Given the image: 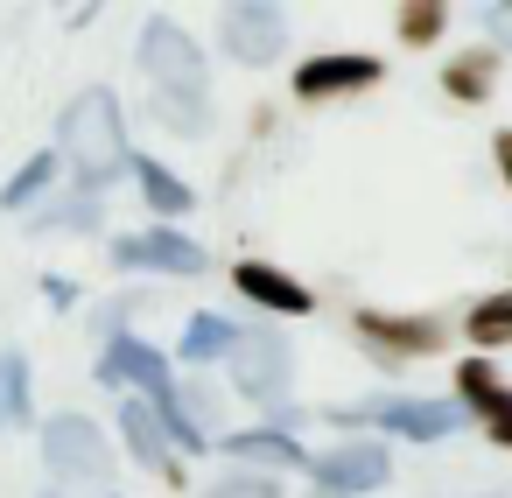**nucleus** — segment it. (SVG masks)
<instances>
[{
	"mask_svg": "<svg viewBox=\"0 0 512 498\" xmlns=\"http://www.w3.org/2000/svg\"><path fill=\"white\" fill-rule=\"evenodd\" d=\"M204 498H281V484H274L267 470H232V477H218Z\"/></svg>",
	"mask_w": 512,
	"mask_h": 498,
	"instance_id": "obj_24",
	"label": "nucleus"
},
{
	"mask_svg": "<svg viewBox=\"0 0 512 498\" xmlns=\"http://www.w3.org/2000/svg\"><path fill=\"white\" fill-rule=\"evenodd\" d=\"M0 428H8V372H0Z\"/></svg>",
	"mask_w": 512,
	"mask_h": 498,
	"instance_id": "obj_28",
	"label": "nucleus"
},
{
	"mask_svg": "<svg viewBox=\"0 0 512 498\" xmlns=\"http://www.w3.org/2000/svg\"><path fill=\"white\" fill-rule=\"evenodd\" d=\"M358 344L379 358V365H407L421 351H442V323L435 316H386V309H358L351 316Z\"/></svg>",
	"mask_w": 512,
	"mask_h": 498,
	"instance_id": "obj_7",
	"label": "nucleus"
},
{
	"mask_svg": "<svg viewBox=\"0 0 512 498\" xmlns=\"http://www.w3.org/2000/svg\"><path fill=\"white\" fill-rule=\"evenodd\" d=\"M218 29H225V57H239V64H274L288 43V15L267 8V0H232Z\"/></svg>",
	"mask_w": 512,
	"mask_h": 498,
	"instance_id": "obj_8",
	"label": "nucleus"
},
{
	"mask_svg": "<svg viewBox=\"0 0 512 498\" xmlns=\"http://www.w3.org/2000/svg\"><path fill=\"white\" fill-rule=\"evenodd\" d=\"M183 414L211 435V428H218V393H211V386H183Z\"/></svg>",
	"mask_w": 512,
	"mask_h": 498,
	"instance_id": "obj_25",
	"label": "nucleus"
},
{
	"mask_svg": "<svg viewBox=\"0 0 512 498\" xmlns=\"http://www.w3.org/2000/svg\"><path fill=\"white\" fill-rule=\"evenodd\" d=\"M393 29H400V43H414V50H428L442 29H449V8L442 0H407V8L393 15Z\"/></svg>",
	"mask_w": 512,
	"mask_h": 498,
	"instance_id": "obj_21",
	"label": "nucleus"
},
{
	"mask_svg": "<svg viewBox=\"0 0 512 498\" xmlns=\"http://www.w3.org/2000/svg\"><path fill=\"white\" fill-rule=\"evenodd\" d=\"M134 176H141V190H148V204L162 211V218H176V211H190L197 197H190V183L176 176V169H162L155 155H134Z\"/></svg>",
	"mask_w": 512,
	"mask_h": 498,
	"instance_id": "obj_19",
	"label": "nucleus"
},
{
	"mask_svg": "<svg viewBox=\"0 0 512 498\" xmlns=\"http://www.w3.org/2000/svg\"><path fill=\"white\" fill-rule=\"evenodd\" d=\"M239 337H246V330H239L232 316H211V309H204V316H190V330H183V358H190V365L232 358V351H239Z\"/></svg>",
	"mask_w": 512,
	"mask_h": 498,
	"instance_id": "obj_17",
	"label": "nucleus"
},
{
	"mask_svg": "<svg viewBox=\"0 0 512 498\" xmlns=\"http://www.w3.org/2000/svg\"><path fill=\"white\" fill-rule=\"evenodd\" d=\"M484 29H512V8H484Z\"/></svg>",
	"mask_w": 512,
	"mask_h": 498,
	"instance_id": "obj_27",
	"label": "nucleus"
},
{
	"mask_svg": "<svg viewBox=\"0 0 512 498\" xmlns=\"http://www.w3.org/2000/svg\"><path fill=\"white\" fill-rule=\"evenodd\" d=\"M0 372H8V421L15 428L36 421V407H29V358L22 351H0Z\"/></svg>",
	"mask_w": 512,
	"mask_h": 498,
	"instance_id": "obj_23",
	"label": "nucleus"
},
{
	"mask_svg": "<svg viewBox=\"0 0 512 498\" xmlns=\"http://www.w3.org/2000/svg\"><path fill=\"white\" fill-rule=\"evenodd\" d=\"M43 463L71 484H113V449H106L99 421H85V414H50L43 421Z\"/></svg>",
	"mask_w": 512,
	"mask_h": 498,
	"instance_id": "obj_4",
	"label": "nucleus"
},
{
	"mask_svg": "<svg viewBox=\"0 0 512 498\" xmlns=\"http://www.w3.org/2000/svg\"><path fill=\"white\" fill-rule=\"evenodd\" d=\"M57 148H64V162L78 169V190H92V197H106V183H113L120 169H134L127 120H120V99H113L106 85H92V92H78V99L64 106Z\"/></svg>",
	"mask_w": 512,
	"mask_h": 498,
	"instance_id": "obj_2",
	"label": "nucleus"
},
{
	"mask_svg": "<svg viewBox=\"0 0 512 498\" xmlns=\"http://www.w3.org/2000/svg\"><path fill=\"white\" fill-rule=\"evenodd\" d=\"M57 169H64V155H50V148H43V155H29V162L8 176V190H0V211H29V204L57 183Z\"/></svg>",
	"mask_w": 512,
	"mask_h": 498,
	"instance_id": "obj_18",
	"label": "nucleus"
},
{
	"mask_svg": "<svg viewBox=\"0 0 512 498\" xmlns=\"http://www.w3.org/2000/svg\"><path fill=\"white\" fill-rule=\"evenodd\" d=\"M337 421H344V428H351V421H372V428H393V435H407V442H442V435L463 428V407H456V400H400V393H386V400L337 407Z\"/></svg>",
	"mask_w": 512,
	"mask_h": 498,
	"instance_id": "obj_5",
	"label": "nucleus"
},
{
	"mask_svg": "<svg viewBox=\"0 0 512 498\" xmlns=\"http://www.w3.org/2000/svg\"><path fill=\"white\" fill-rule=\"evenodd\" d=\"M232 288H239L246 302L274 309V316H309V288H302L295 274L267 267V260H239V267H232Z\"/></svg>",
	"mask_w": 512,
	"mask_h": 498,
	"instance_id": "obj_14",
	"label": "nucleus"
},
{
	"mask_svg": "<svg viewBox=\"0 0 512 498\" xmlns=\"http://www.w3.org/2000/svg\"><path fill=\"white\" fill-rule=\"evenodd\" d=\"M218 449L239 456V463H267V470H302L309 463L288 428H232V435H218Z\"/></svg>",
	"mask_w": 512,
	"mask_h": 498,
	"instance_id": "obj_15",
	"label": "nucleus"
},
{
	"mask_svg": "<svg viewBox=\"0 0 512 498\" xmlns=\"http://www.w3.org/2000/svg\"><path fill=\"white\" fill-rule=\"evenodd\" d=\"M491 155H498V176H505V190H512V127L491 141Z\"/></svg>",
	"mask_w": 512,
	"mask_h": 498,
	"instance_id": "obj_26",
	"label": "nucleus"
},
{
	"mask_svg": "<svg viewBox=\"0 0 512 498\" xmlns=\"http://www.w3.org/2000/svg\"><path fill=\"white\" fill-rule=\"evenodd\" d=\"M491 85H498V50H491V43H484V50L449 57V71H442V92H449V99H463V106L491 99Z\"/></svg>",
	"mask_w": 512,
	"mask_h": 498,
	"instance_id": "obj_16",
	"label": "nucleus"
},
{
	"mask_svg": "<svg viewBox=\"0 0 512 498\" xmlns=\"http://www.w3.org/2000/svg\"><path fill=\"white\" fill-rule=\"evenodd\" d=\"M106 498H113V491H106Z\"/></svg>",
	"mask_w": 512,
	"mask_h": 498,
	"instance_id": "obj_30",
	"label": "nucleus"
},
{
	"mask_svg": "<svg viewBox=\"0 0 512 498\" xmlns=\"http://www.w3.org/2000/svg\"><path fill=\"white\" fill-rule=\"evenodd\" d=\"M463 330H470V344H477V351H498V344H512V288L484 295V302L463 316Z\"/></svg>",
	"mask_w": 512,
	"mask_h": 498,
	"instance_id": "obj_20",
	"label": "nucleus"
},
{
	"mask_svg": "<svg viewBox=\"0 0 512 498\" xmlns=\"http://www.w3.org/2000/svg\"><path fill=\"white\" fill-rule=\"evenodd\" d=\"M127 379H141L155 407H169V400H176L169 358H162L155 344H141L134 330H127V337H106V351H99V386H127Z\"/></svg>",
	"mask_w": 512,
	"mask_h": 498,
	"instance_id": "obj_10",
	"label": "nucleus"
},
{
	"mask_svg": "<svg viewBox=\"0 0 512 498\" xmlns=\"http://www.w3.org/2000/svg\"><path fill=\"white\" fill-rule=\"evenodd\" d=\"M316 498H337V491H316Z\"/></svg>",
	"mask_w": 512,
	"mask_h": 498,
	"instance_id": "obj_29",
	"label": "nucleus"
},
{
	"mask_svg": "<svg viewBox=\"0 0 512 498\" xmlns=\"http://www.w3.org/2000/svg\"><path fill=\"white\" fill-rule=\"evenodd\" d=\"M386 78V64L379 57H309L302 71H295V99H337V92H372Z\"/></svg>",
	"mask_w": 512,
	"mask_h": 498,
	"instance_id": "obj_12",
	"label": "nucleus"
},
{
	"mask_svg": "<svg viewBox=\"0 0 512 498\" xmlns=\"http://www.w3.org/2000/svg\"><path fill=\"white\" fill-rule=\"evenodd\" d=\"M309 477H316V491L358 498V491H379V484L393 477V456H386L379 442H337V449H323V456L309 463Z\"/></svg>",
	"mask_w": 512,
	"mask_h": 498,
	"instance_id": "obj_9",
	"label": "nucleus"
},
{
	"mask_svg": "<svg viewBox=\"0 0 512 498\" xmlns=\"http://www.w3.org/2000/svg\"><path fill=\"white\" fill-rule=\"evenodd\" d=\"M141 71L155 78L148 106H155L162 127H176V134H190V141L211 134V71H204L197 36H183V22L155 15V22L141 29Z\"/></svg>",
	"mask_w": 512,
	"mask_h": 498,
	"instance_id": "obj_1",
	"label": "nucleus"
},
{
	"mask_svg": "<svg viewBox=\"0 0 512 498\" xmlns=\"http://www.w3.org/2000/svg\"><path fill=\"white\" fill-rule=\"evenodd\" d=\"M232 386H239L246 400H260V407H281L288 386H295V344H288L274 323H253V330L239 337V351H232Z\"/></svg>",
	"mask_w": 512,
	"mask_h": 498,
	"instance_id": "obj_3",
	"label": "nucleus"
},
{
	"mask_svg": "<svg viewBox=\"0 0 512 498\" xmlns=\"http://www.w3.org/2000/svg\"><path fill=\"white\" fill-rule=\"evenodd\" d=\"M113 267H127V274H204L211 253H204L197 239L169 232V225H148V232L113 239Z\"/></svg>",
	"mask_w": 512,
	"mask_h": 498,
	"instance_id": "obj_6",
	"label": "nucleus"
},
{
	"mask_svg": "<svg viewBox=\"0 0 512 498\" xmlns=\"http://www.w3.org/2000/svg\"><path fill=\"white\" fill-rule=\"evenodd\" d=\"M120 435H127V449H134L141 470H155L162 484H183V470H176V442H169L155 400H127V407H120Z\"/></svg>",
	"mask_w": 512,
	"mask_h": 498,
	"instance_id": "obj_13",
	"label": "nucleus"
},
{
	"mask_svg": "<svg viewBox=\"0 0 512 498\" xmlns=\"http://www.w3.org/2000/svg\"><path fill=\"white\" fill-rule=\"evenodd\" d=\"M99 211H106V204H99L92 190H78L71 204H57V211H43L36 225H43V232H92V225H99Z\"/></svg>",
	"mask_w": 512,
	"mask_h": 498,
	"instance_id": "obj_22",
	"label": "nucleus"
},
{
	"mask_svg": "<svg viewBox=\"0 0 512 498\" xmlns=\"http://www.w3.org/2000/svg\"><path fill=\"white\" fill-rule=\"evenodd\" d=\"M456 393H463V407L484 421V435H491L498 449H512V386L491 372V358H463V365H456Z\"/></svg>",
	"mask_w": 512,
	"mask_h": 498,
	"instance_id": "obj_11",
	"label": "nucleus"
}]
</instances>
